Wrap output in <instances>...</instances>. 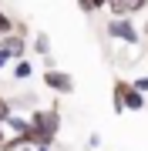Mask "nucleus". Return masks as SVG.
<instances>
[{
    "mask_svg": "<svg viewBox=\"0 0 148 151\" xmlns=\"http://www.w3.org/2000/svg\"><path fill=\"white\" fill-rule=\"evenodd\" d=\"M104 7H108V14H111V17H135V14H142V10H145V7H142V4H135V0H108Z\"/></svg>",
    "mask_w": 148,
    "mask_h": 151,
    "instance_id": "nucleus-6",
    "label": "nucleus"
},
{
    "mask_svg": "<svg viewBox=\"0 0 148 151\" xmlns=\"http://www.w3.org/2000/svg\"><path fill=\"white\" fill-rule=\"evenodd\" d=\"M30 47H34V54H37V57H47V54H51V37H47L44 30H37V34L30 37Z\"/></svg>",
    "mask_w": 148,
    "mask_h": 151,
    "instance_id": "nucleus-9",
    "label": "nucleus"
},
{
    "mask_svg": "<svg viewBox=\"0 0 148 151\" xmlns=\"http://www.w3.org/2000/svg\"><path fill=\"white\" fill-rule=\"evenodd\" d=\"M0 4H4V0H0Z\"/></svg>",
    "mask_w": 148,
    "mask_h": 151,
    "instance_id": "nucleus-19",
    "label": "nucleus"
},
{
    "mask_svg": "<svg viewBox=\"0 0 148 151\" xmlns=\"http://www.w3.org/2000/svg\"><path fill=\"white\" fill-rule=\"evenodd\" d=\"M131 84H135V87H138V91H142V94H148V74H142V77H135Z\"/></svg>",
    "mask_w": 148,
    "mask_h": 151,
    "instance_id": "nucleus-13",
    "label": "nucleus"
},
{
    "mask_svg": "<svg viewBox=\"0 0 148 151\" xmlns=\"http://www.w3.org/2000/svg\"><path fill=\"white\" fill-rule=\"evenodd\" d=\"M14 108H10V97H0V124H4V118L10 114Z\"/></svg>",
    "mask_w": 148,
    "mask_h": 151,
    "instance_id": "nucleus-12",
    "label": "nucleus"
},
{
    "mask_svg": "<svg viewBox=\"0 0 148 151\" xmlns=\"http://www.w3.org/2000/svg\"><path fill=\"white\" fill-rule=\"evenodd\" d=\"M7 30H14V17L0 10V34H7Z\"/></svg>",
    "mask_w": 148,
    "mask_h": 151,
    "instance_id": "nucleus-11",
    "label": "nucleus"
},
{
    "mask_svg": "<svg viewBox=\"0 0 148 151\" xmlns=\"http://www.w3.org/2000/svg\"><path fill=\"white\" fill-rule=\"evenodd\" d=\"M44 87L51 94H74V77L61 67H44Z\"/></svg>",
    "mask_w": 148,
    "mask_h": 151,
    "instance_id": "nucleus-4",
    "label": "nucleus"
},
{
    "mask_svg": "<svg viewBox=\"0 0 148 151\" xmlns=\"http://www.w3.org/2000/svg\"><path fill=\"white\" fill-rule=\"evenodd\" d=\"M27 114H20V111H10L4 118V128H7V134H24V131H27Z\"/></svg>",
    "mask_w": 148,
    "mask_h": 151,
    "instance_id": "nucleus-7",
    "label": "nucleus"
},
{
    "mask_svg": "<svg viewBox=\"0 0 148 151\" xmlns=\"http://www.w3.org/2000/svg\"><path fill=\"white\" fill-rule=\"evenodd\" d=\"M34 151H54V145H37Z\"/></svg>",
    "mask_w": 148,
    "mask_h": 151,
    "instance_id": "nucleus-16",
    "label": "nucleus"
},
{
    "mask_svg": "<svg viewBox=\"0 0 148 151\" xmlns=\"http://www.w3.org/2000/svg\"><path fill=\"white\" fill-rule=\"evenodd\" d=\"M104 34H108V40L128 44V47H138V44H142V30H138L135 17H108Z\"/></svg>",
    "mask_w": 148,
    "mask_h": 151,
    "instance_id": "nucleus-2",
    "label": "nucleus"
},
{
    "mask_svg": "<svg viewBox=\"0 0 148 151\" xmlns=\"http://www.w3.org/2000/svg\"><path fill=\"white\" fill-rule=\"evenodd\" d=\"M27 131H24V141L27 145H57V134H61V111L57 104H51V108H34L27 114Z\"/></svg>",
    "mask_w": 148,
    "mask_h": 151,
    "instance_id": "nucleus-1",
    "label": "nucleus"
},
{
    "mask_svg": "<svg viewBox=\"0 0 148 151\" xmlns=\"http://www.w3.org/2000/svg\"><path fill=\"white\" fill-rule=\"evenodd\" d=\"M0 47H4L14 60H17V57H27V37H24V34H17V30L0 34Z\"/></svg>",
    "mask_w": 148,
    "mask_h": 151,
    "instance_id": "nucleus-5",
    "label": "nucleus"
},
{
    "mask_svg": "<svg viewBox=\"0 0 148 151\" xmlns=\"http://www.w3.org/2000/svg\"><path fill=\"white\" fill-rule=\"evenodd\" d=\"M84 148H101V134H88V141H84Z\"/></svg>",
    "mask_w": 148,
    "mask_h": 151,
    "instance_id": "nucleus-15",
    "label": "nucleus"
},
{
    "mask_svg": "<svg viewBox=\"0 0 148 151\" xmlns=\"http://www.w3.org/2000/svg\"><path fill=\"white\" fill-rule=\"evenodd\" d=\"M4 138H7V128H4V124H0V145H4Z\"/></svg>",
    "mask_w": 148,
    "mask_h": 151,
    "instance_id": "nucleus-17",
    "label": "nucleus"
},
{
    "mask_svg": "<svg viewBox=\"0 0 148 151\" xmlns=\"http://www.w3.org/2000/svg\"><path fill=\"white\" fill-rule=\"evenodd\" d=\"M10 74H14V81H17V84H20V81H30V74H34L30 57H17L14 64H10Z\"/></svg>",
    "mask_w": 148,
    "mask_h": 151,
    "instance_id": "nucleus-8",
    "label": "nucleus"
},
{
    "mask_svg": "<svg viewBox=\"0 0 148 151\" xmlns=\"http://www.w3.org/2000/svg\"><path fill=\"white\" fill-rule=\"evenodd\" d=\"M135 4H142V7H148V0H135Z\"/></svg>",
    "mask_w": 148,
    "mask_h": 151,
    "instance_id": "nucleus-18",
    "label": "nucleus"
},
{
    "mask_svg": "<svg viewBox=\"0 0 148 151\" xmlns=\"http://www.w3.org/2000/svg\"><path fill=\"white\" fill-rule=\"evenodd\" d=\"M148 94H142L131 81H115V114L121 111H145Z\"/></svg>",
    "mask_w": 148,
    "mask_h": 151,
    "instance_id": "nucleus-3",
    "label": "nucleus"
},
{
    "mask_svg": "<svg viewBox=\"0 0 148 151\" xmlns=\"http://www.w3.org/2000/svg\"><path fill=\"white\" fill-rule=\"evenodd\" d=\"M104 4H108V0H77L81 14H98V10H104Z\"/></svg>",
    "mask_w": 148,
    "mask_h": 151,
    "instance_id": "nucleus-10",
    "label": "nucleus"
},
{
    "mask_svg": "<svg viewBox=\"0 0 148 151\" xmlns=\"http://www.w3.org/2000/svg\"><path fill=\"white\" fill-rule=\"evenodd\" d=\"M10 64H14V57H10V54H7V50H4V47H0V70H4V67H10Z\"/></svg>",
    "mask_w": 148,
    "mask_h": 151,
    "instance_id": "nucleus-14",
    "label": "nucleus"
}]
</instances>
